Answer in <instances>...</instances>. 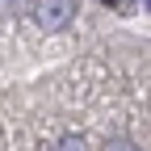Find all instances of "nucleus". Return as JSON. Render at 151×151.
<instances>
[{
    "label": "nucleus",
    "mask_w": 151,
    "mask_h": 151,
    "mask_svg": "<svg viewBox=\"0 0 151 151\" xmlns=\"http://www.w3.org/2000/svg\"><path fill=\"white\" fill-rule=\"evenodd\" d=\"M34 17H38V25H42L46 34H55V29L71 25V17H76V0H42V4L34 9Z\"/></svg>",
    "instance_id": "1"
},
{
    "label": "nucleus",
    "mask_w": 151,
    "mask_h": 151,
    "mask_svg": "<svg viewBox=\"0 0 151 151\" xmlns=\"http://www.w3.org/2000/svg\"><path fill=\"white\" fill-rule=\"evenodd\" d=\"M55 151H88V147H84V139H80V134H67V139L55 143Z\"/></svg>",
    "instance_id": "2"
},
{
    "label": "nucleus",
    "mask_w": 151,
    "mask_h": 151,
    "mask_svg": "<svg viewBox=\"0 0 151 151\" xmlns=\"http://www.w3.org/2000/svg\"><path fill=\"white\" fill-rule=\"evenodd\" d=\"M34 0H0V13H29Z\"/></svg>",
    "instance_id": "3"
},
{
    "label": "nucleus",
    "mask_w": 151,
    "mask_h": 151,
    "mask_svg": "<svg viewBox=\"0 0 151 151\" xmlns=\"http://www.w3.org/2000/svg\"><path fill=\"white\" fill-rule=\"evenodd\" d=\"M105 151H139L134 143H130V139H109V147Z\"/></svg>",
    "instance_id": "4"
}]
</instances>
